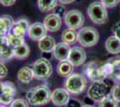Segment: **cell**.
I'll list each match as a JSON object with an SVG mask.
<instances>
[{
  "instance_id": "obj_19",
  "label": "cell",
  "mask_w": 120,
  "mask_h": 107,
  "mask_svg": "<svg viewBox=\"0 0 120 107\" xmlns=\"http://www.w3.org/2000/svg\"><path fill=\"white\" fill-rule=\"evenodd\" d=\"M61 38L65 43L68 45H73L78 41V33H76L75 30L68 28L62 32Z\"/></svg>"
},
{
  "instance_id": "obj_7",
  "label": "cell",
  "mask_w": 120,
  "mask_h": 107,
  "mask_svg": "<svg viewBox=\"0 0 120 107\" xmlns=\"http://www.w3.org/2000/svg\"><path fill=\"white\" fill-rule=\"evenodd\" d=\"M110 93L111 88L104 81L93 82L88 89V97L93 99L95 102H100Z\"/></svg>"
},
{
  "instance_id": "obj_12",
  "label": "cell",
  "mask_w": 120,
  "mask_h": 107,
  "mask_svg": "<svg viewBox=\"0 0 120 107\" xmlns=\"http://www.w3.org/2000/svg\"><path fill=\"white\" fill-rule=\"evenodd\" d=\"M44 25L48 31L50 32H55L60 30L62 26V18L56 14H50L47 15L43 21Z\"/></svg>"
},
{
  "instance_id": "obj_23",
  "label": "cell",
  "mask_w": 120,
  "mask_h": 107,
  "mask_svg": "<svg viewBox=\"0 0 120 107\" xmlns=\"http://www.w3.org/2000/svg\"><path fill=\"white\" fill-rule=\"evenodd\" d=\"M6 38H7V43L10 46H12L13 48H16L18 46L23 45L25 43L24 41V38L23 37H19V36H16L13 33L9 32L7 35H6Z\"/></svg>"
},
{
  "instance_id": "obj_18",
  "label": "cell",
  "mask_w": 120,
  "mask_h": 107,
  "mask_svg": "<svg viewBox=\"0 0 120 107\" xmlns=\"http://www.w3.org/2000/svg\"><path fill=\"white\" fill-rule=\"evenodd\" d=\"M105 46L107 50L110 54L113 55H116L120 53V39L116 37V36H112L109 37L107 41H106Z\"/></svg>"
},
{
  "instance_id": "obj_34",
  "label": "cell",
  "mask_w": 120,
  "mask_h": 107,
  "mask_svg": "<svg viewBox=\"0 0 120 107\" xmlns=\"http://www.w3.org/2000/svg\"><path fill=\"white\" fill-rule=\"evenodd\" d=\"M7 38L6 36H0V51L5 47V46H7Z\"/></svg>"
},
{
  "instance_id": "obj_37",
  "label": "cell",
  "mask_w": 120,
  "mask_h": 107,
  "mask_svg": "<svg viewBox=\"0 0 120 107\" xmlns=\"http://www.w3.org/2000/svg\"><path fill=\"white\" fill-rule=\"evenodd\" d=\"M94 100L93 99H91L90 97H85L84 99H83V104H87V105H93V104H94Z\"/></svg>"
},
{
  "instance_id": "obj_26",
  "label": "cell",
  "mask_w": 120,
  "mask_h": 107,
  "mask_svg": "<svg viewBox=\"0 0 120 107\" xmlns=\"http://www.w3.org/2000/svg\"><path fill=\"white\" fill-rule=\"evenodd\" d=\"M14 98H15V96H13L11 94H8V93H2L1 92L0 99H1V104H5V105L11 104L12 102L15 100Z\"/></svg>"
},
{
  "instance_id": "obj_3",
  "label": "cell",
  "mask_w": 120,
  "mask_h": 107,
  "mask_svg": "<svg viewBox=\"0 0 120 107\" xmlns=\"http://www.w3.org/2000/svg\"><path fill=\"white\" fill-rule=\"evenodd\" d=\"M86 85L87 80L82 74L72 73L70 76L67 77V79L65 80V87L71 94L79 95L84 91Z\"/></svg>"
},
{
  "instance_id": "obj_6",
  "label": "cell",
  "mask_w": 120,
  "mask_h": 107,
  "mask_svg": "<svg viewBox=\"0 0 120 107\" xmlns=\"http://www.w3.org/2000/svg\"><path fill=\"white\" fill-rule=\"evenodd\" d=\"M99 38H100L99 32L92 27L82 28L78 32V41L81 46L84 47H90L95 46L99 41Z\"/></svg>"
},
{
  "instance_id": "obj_17",
  "label": "cell",
  "mask_w": 120,
  "mask_h": 107,
  "mask_svg": "<svg viewBox=\"0 0 120 107\" xmlns=\"http://www.w3.org/2000/svg\"><path fill=\"white\" fill-rule=\"evenodd\" d=\"M74 65L71 63L68 60L65 61H60L56 66L57 73L62 77H69L73 73L74 71Z\"/></svg>"
},
{
  "instance_id": "obj_8",
  "label": "cell",
  "mask_w": 120,
  "mask_h": 107,
  "mask_svg": "<svg viewBox=\"0 0 120 107\" xmlns=\"http://www.w3.org/2000/svg\"><path fill=\"white\" fill-rule=\"evenodd\" d=\"M64 19L67 28L73 30L79 29L84 23V16L82 12L78 10L67 11L64 16Z\"/></svg>"
},
{
  "instance_id": "obj_20",
  "label": "cell",
  "mask_w": 120,
  "mask_h": 107,
  "mask_svg": "<svg viewBox=\"0 0 120 107\" xmlns=\"http://www.w3.org/2000/svg\"><path fill=\"white\" fill-rule=\"evenodd\" d=\"M58 0H38L39 9L43 13L54 10L57 5Z\"/></svg>"
},
{
  "instance_id": "obj_36",
  "label": "cell",
  "mask_w": 120,
  "mask_h": 107,
  "mask_svg": "<svg viewBox=\"0 0 120 107\" xmlns=\"http://www.w3.org/2000/svg\"><path fill=\"white\" fill-rule=\"evenodd\" d=\"M120 23H117V24H116L113 28H112V31L113 32L116 34V37H117L118 38L120 39Z\"/></svg>"
},
{
  "instance_id": "obj_9",
  "label": "cell",
  "mask_w": 120,
  "mask_h": 107,
  "mask_svg": "<svg viewBox=\"0 0 120 107\" xmlns=\"http://www.w3.org/2000/svg\"><path fill=\"white\" fill-rule=\"evenodd\" d=\"M70 99V93L65 88L57 87L52 92L51 101L56 106H64L66 105Z\"/></svg>"
},
{
  "instance_id": "obj_30",
  "label": "cell",
  "mask_w": 120,
  "mask_h": 107,
  "mask_svg": "<svg viewBox=\"0 0 120 107\" xmlns=\"http://www.w3.org/2000/svg\"><path fill=\"white\" fill-rule=\"evenodd\" d=\"M15 23H16L17 25L21 26L22 28H23L26 31H28V30H29V28H30V26L29 21L27 20V19H25V18L19 19L17 21H15Z\"/></svg>"
},
{
  "instance_id": "obj_22",
  "label": "cell",
  "mask_w": 120,
  "mask_h": 107,
  "mask_svg": "<svg viewBox=\"0 0 120 107\" xmlns=\"http://www.w3.org/2000/svg\"><path fill=\"white\" fill-rule=\"evenodd\" d=\"M30 52V46L26 43H24L23 45L15 48V57L16 59H19V60H23L29 56Z\"/></svg>"
},
{
  "instance_id": "obj_11",
  "label": "cell",
  "mask_w": 120,
  "mask_h": 107,
  "mask_svg": "<svg viewBox=\"0 0 120 107\" xmlns=\"http://www.w3.org/2000/svg\"><path fill=\"white\" fill-rule=\"evenodd\" d=\"M86 60V53L84 49L80 46H75L71 48L70 55L68 56V61L74 66H80Z\"/></svg>"
},
{
  "instance_id": "obj_27",
  "label": "cell",
  "mask_w": 120,
  "mask_h": 107,
  "mask_svg": "<svg viewBox=\"0 0 120 107\" xmlns=\"http://www.w3.org/2000/svg\"><path fill=\"white\" fill-rule=\"evenodd\" d=\"M10 107H30L28 100H25L22 98H17L15 99L12 104H10Z\"/></svg>"
},
{
  "instance_id": "obj_2",
  "label": "cell",
  "mask_w": 120,
  "mask_h": 107,
  "mask_svg": "<svg viewBox=\"0 0 120 107\" xmlns=\"http://www.w3.org/2000/svg\"><path fill=\"white\" fill-rule=\"evenodd\" d=\"M85 73L91 81H103L108 77L105 63L100 61H92L85 67Z\"/></svg>"
},
{
  "instance_id": "obj_21",
  "label": "cell",
  "mask_w": 120,
  "mask_h": 107,
  "mask_svg": "<svg viewBox=\"0 0 120 107\" xmlns=\"http://www.w3.org/2000/svg\"><path fill=\"white\" fill-rule=\"evenodd\" d=\"M15 57V48H13L9 45L5 46L1 51H0V62H9Z\"/></svg>"
},
{
  "instance_id": "obj_28",
  "label": "cell",
  "mask_w": 120,
  "mask_h": 107,
  "mask_svg": "<svg viewBox=\"0 0 120 107\" xmlns=\"http://www.w3.org/2000/svg\"><path fill=\"white\" fill-rule=\"evenodd\" d=\"M10 32L11 33H13V34H15V35H16V36L23 37V38H24L25 33H26L27 31H25L23 28H22L21 26L17 25V24L15 22V25L13 26V28H12V30H11Z\"/></svg>"
},
{
  "instance_id": "obj_1",
  "label": "cell",
  "mask_w": 120,
  "mask_h": 107,
  "mask_svg": "<svg viewBox=\"0 0 120 107\" xmlns=\"http://www.w3.org/2000/svg\"><path fill=\"white\" fill-rule=\"evenodd\" d=\"M52 92L46 85H40L30 88L26 94V98L30 104L33 106L45 105L51 101Z\"/></svg>"
},
{
  "instance_id": "obj_14",
  "label": "cell",
  "mask_w": 120,
  "mask_h": 107,
  "mask_svg": "<svg viewBox=\"0 0 120 107\" xmlns=\"http://www.w3.org/2000/svg\"><path fill=\"white\" fill-rule=\"evenodd\" d=\"M15 22L12 16L7 14L0 16V36L7 35L15 25Z\"/></svg>"
},
{
  "instance_id": "obj_39",
  "label": "cell",
  "mask_w": 120,
  "mask_h": 107,
  "mask_svg": "<svg viewBox=\"0 0 120 107\" xmlns=\"http://www.w3.org/2000/svg\"><path fill=\"white\" fill-rule=\"evenodd\" d=\"M82 107H95V106H93V105H87V104H84V105H82Z\"/></svg>"
},
{
  "instance_id": "obj_15",
  "label": "cell",
  "mask_w": 120,
  "mask_h": 107,
  "mask_svg": "<svg viewBox=\"0 0 120 107\" xmlns=\"http://www.w3.org/2000/svg\"><path fill=\"white\" fill-rule=\"evenodd\" d=\"M35 78L34 71L32 68H30L29 66L22 67L17 72V79L18 80L23 84L30 83L33 79Z\"/></svg>"
},
{
  "instance_id": "obj_25",
  "label": "cell",
  "mask_w": 120,
  "mask_h": 107,
  "mask_svg": "<svg viewBox=\"0 0 120 107\" xmlns=\"http://www.w3.org/2000/svg\"><path fill=\"white\" fill-rule=\"evenodd\" d=\"M99 107H119L118 102L116 101L112 97V96H108L105 98H103L100 102H99Z\"/></svg>"
},
{
  "instance_id": "obj_38",
  "label": "cell",
  "mask_w": 120,
  "mask_h": 107,
  "mask_svg": "<svg viewBox=\"0 0 120 107\" xmlns=\"http://www.w3.org/2000/svg\"><path fill=\"white\" fill-rule=\"evenodd\" d=\"M60 2L61 5H69V4H72L74 3L75 0H58Z\"/></svg>"
},
{
  "instance_id": "obj_16",
  "label": "cell",
  "mask_w": 120,
  "mask_h": 107,
  "mask_svg": "<svg viewBox=\"0 0 120 107\" xmlns=\"http://www.w3.org/2000/svg\"><path fill=\"white\" fill-rule=\"evenodd\" d=\"M56 45L55 39L51 36H45L39 41V48L42 53H52Z\"/></svg>"
},
{
  "instance_id": "obj_33",
  "label": "cell",
  "mask_w": 120,
  "mask_h": 107,
  "mask_svg": "<svg viewBox=\"0 0 120 107\" xmlns=\"http://www.w3.org/2000/svg\"><path fill=\"white\" fill-rule=\"evenodd\" d=\"M8 73V70L5 66V64L4 62H0V79H3L5 78Z\"/></svg>"
},
{
  "instance_id": "obj_42",
  "label": "cell",
  "mask_w": 120,
  "mask_h": 107,
  "mask_svg": "<svg viewBox=\"0 0 120 107\" xmlns=\"http://www.w3.org/2000/svg\"><path fill=\"white\" fill-rule=\"evenodd\" d=\"M1 83H2V82L0 81V87H1Z\"/></svg>"
},
{
  "instance_id": "obj_10",
  "label": "cell",
  "mask_w": 120,
  "mask_h": 107,
  "mask_svg": "<svg viewBox=\"0 0 120 107\" xmlns=\"http://www.w3.org/2000/svg\"><path fill=\"white\" fill-rule=\"evenodd\" d=\"M47 31H48L46 29L44 23L34 22V23L30 24L27 33L30 39L34 41H40L42 38L47 36Z\"/></svg>"
},
{
  "instance_id": "obj_35",
  "label": "cell",
  "mask_w": 120,
  "mask_h": 107,
  "mask_svg": "<svg viewBox=\"0 0 120 107\" xmlns=\"http://www.w3.org/2000/svg\"><path fill=\"white\" fill-rule=\"evenodd\" d=\"M16 2V0H0V4L4 6H11Z\"/></svg>"
},
{
  "instance_id": "obj_5",
  "label": "cell",
  "mask_w": 120,
  "mask_h": 107,
  "mask_svg": "<svg viewBox=\"0 0 120 107\" xmlns=\"http://www.w3.org/2000/svg\"><path fill=\"white\" fill-rule=\"evenodd\" d=\"M32 69L34 71L35 79L39 80H44L49 79L52 74V65L49 59L41 57L33 63Z\"/></svg>"
},
{
  "instance_id": "obj_24",
  "label": "cell",
  "mask_w": 120,
  "mask_h": 107,
  "mask_svg": "<svg viewBox=\"0 0 120 107\" xmlns=\"http://www.w3.org/2000/svg\"><path fill=\"white\" fill-rule=\"evenodd\" d=\"M0 90L2 93H8L11 94L13 96L16 95V87L15 85L11 81H4L1 83V87H0Z\"/></svg>"
},
{
  "instance_id": "obj_13",
  "label": "cell",
  "mask_w": 120,
  "mask_h": 107,
  "mask_svg": "<svg viewBox=\"0 0 120 107\" xmlns=\"http://www.w3.org/2000/svg\"><path fill=\"white\" fill-rule=\"evenodd\" d=\"M71 47L68 44L65 42L56 44L52 51L53 56L58 61H65L68 60V56L70 55Z\"/></svg>"
},
{
  "instance_id": "obj_40",
  "label": "cell",
  "mask_w": 120,
  "mask_h": 107,
  "mask_svg": "<svg viewBox=\"0 0 120 107\" xmlns=\"http://www.w3.org/2000/svg\"><path fill=\"white\" fill-rule=\"evenodd\" d=\"M0 107H5V104H0Z\"/></svg>"
},
{
  "instance_id": "obj_41",
  "label": "cell",
  "mask_w": 120,
  "mask_h": 107,
  "mask_svg": "<svg viewBox=\"0 0 120 107\" xmlns=\"http://www.w3.org/2000/svg\"><path fill=\"white\" fill-rule=\"evenodd\" d=\"M0 97H1V93H0ZM0 104H1V99H0Z\"/></svg>"
},
{
  "instance_id": "obj_31",
  "label": "cell",
  "mask_w": 120,
  "mask_h": 107,
  "mask_svg": "<svg viewBox=\"0 0 120 107\" xmlns=\"http://www.w3.org/2000/svg\"><path fill=\"white\" fill-rule=\"evenodd\" d=\"M65 107H82V103L75 98H70Z\"/></svg>"
},
{
  "instance_id": "obj_29",
  "label": "cell",
  "mask_w": 120,
  "mask_h": 107,
  "mask_svg": "<svg viewBox=\"0 0 120 107\" xmlns=\"http://www.w3.org/2000/svg\"><path fill=\"white\" fill-rule=\"evenodd\" d=\"M111 96L116 101L120 103V83L116 84L111 89Z\"/></svg>"
},
{
  "instance_id": "obj_32",
  "label": "cell",
  "mask_w": 120,
  "mask_h": 107,
  "mask_svg": "<svg viewBox=\"0 0 120 107\" xmlns=\"http://www.w3.org/2000/svg\"><path fill=\"white\" fill-rule=\"evenodd\" d=\"M120 0H101V3L108 8H112L117 5Z\"/></svg>"
},
{
  "instance_id": "obj_4",
  "label": "cell",
  "mask_w": 120,
  "mask_h": 107,
  "mask_svg": "<svg viewBox=\"0 0 120 107\" xmlns=\"http://www.w3.org/2000/svg\"><path fill=\"white\" fill-rule=\"evenodd\" d=\"M88 15L96 24H104L108 21V12L106 6L100 2L91 3L87 9Z\"/></svg>"
}]
</instances>
